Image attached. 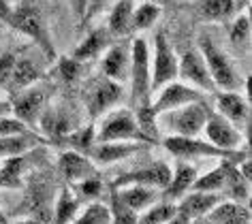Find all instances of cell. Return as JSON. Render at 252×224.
Segmentation results:
<instances>
[{"label": "cell", "instance_id": "obj_43", "mask_svg": "<svg viewBox=\"0 0 252 224\" xmlns=\"http://www.w3.org/2000/svg\"><path fill=\"white\" fill-rule=\"evenodd\" d=\"M11 13H13L11 0H0V20H2V22H9Z\"/></svg>", "mask_w": 252, "mask_h": 224}, {"label": "cell", "instance_id": "obj_24", "mask_svg": "<svg viewBox=\"0 0 252 224\" xmlns=\"http://www.w3.org/2000/svg\"><path fill=\"white\" fill-rule=\"evenodd\" d=\"M212 224H250V214L242 203L222 198L212 207V211L205 216Z\"/></svg>", "mask_w": 252, "mask_h": 224}, {"label": "cell", "instance_id": "obj_7", "mask_svg": "<svg viewBox=\"0 0 252 224\" xmlns=\"http://www.w3.org/2000/svg\"><path fill=\"white\" fill-rule=\"evenodd\" d=\"M150 58H152V94L158 88H162L169 82L178 79V64L180 56L173 52L171 43L162 30H156L152 49H150Z\"/></svg>", "mask_w": 252, "mask_h": 224}, {"label": "cell", "instance_id": "obj_46", "mask_svg": "<svg viewBox=\"0 0 252 224\" xmlns=\"http://www.w3.org/2000/svg\"><path fill=\"white\" fill-rule=\"evenodd\" d=\"M11 109V105H7V103H0V117L2 115H7V111Z\"/></svg>", "mask_w": 252, "mask_h": 224}, {"label": "cell", "instance_id": "obj_21", "mask_svg": "<svg viewBox=\"0 0 252 224\" xmlns=\"http://www.w3.org/2000/svg\"><path fill=\"white\" fill-rule=\"evenodd\" d=\"M39 126L43 128V133H47L54 139H62L75 130L73 117L64 107H45L39 117Z\"/></svg>", "mask_w": 252, "mask_h": 224}, {"label": "cell", "instance_id": "obj_16", "mask_svg": "<svg viewBox=\"0 0 252 224\" xmlns=\"http://www.w3.org/2000/svg\"><path fill=\"white\" fill-rule=\"evenodd\" d=\"M216 113L224 115L226 120H231L237 128H242L248 122L250 115V105L239 90H220L216 92Z\"/></svg>", "mask_w": 252, "mask_h": 224}, {"label": "cell", "instance_id": "obj_45", "mask_svg": "<svg viewBox=\"0 0 252 224\" xmlns=\"http://www.w3.org/2000/svg\"><path fill=\"white\" fill-rule=\"evenodd\" d=\"M9 224H45V222H41V220H34V218H22V220L9 222Z\"/></svg>", "mask_w": 252, "mask_h": 224}, {"label": "cell", "instance_id": "obj_31", "mask_svg": "<svg viewBox=\"0 0 252 224\" xmlns=\"http://www.w3.org/2000/svg\"><path fill=\"white\" fill-rule=\"evenodd\" d=\"M235 13L233 0H201L199 15L205 22H224Z\"/></svg>", "mask_w": 252, "mask_h": 224}, {"label": "cell", "instance_id": "obj_44", "mask_svg": "<svg viewBox=\"0 0 252 224\" xmlns=\"http://www.w3.org/2000/svg\"><path fill=\"white\" fill-rule=\"evenodd\" d=\"M233 4H235V11H239V13H244V11L248 9L250 0H233Z\"/></svg>", "mask_w": 252, "mask_h": 224}, {"label": "cell", "instance_id": "obj_26", "mask_svg": "<svg viewBox=\"0 0 252 224\" xmlns=\"http://www.w3.org/2000/svg\"><path fill=\"white\" fill-rule=\"evenodd\" d=\"M81 209L79 196L71 192L68 188H62L54 198V207H52V224H71L77 218Z\"/></svg>", "mask_w": 252, "mask_h": 224}, {"label": "cell", "instance_id": "obj_41", "mask_svg": "<svg viewBox=\"0 0 252 224\" xmlns=\"http://www.w3.org/2000/svg\"><path fill=\"white\" fill-rule=\"evenodd\" d=\"M111 2H113V0H88V7H86V13H84V20H81V22L92 20L96 13L105 11L107 7H111Z\"/></svg>", "mask_w": 252, "mask_h": 224}, {"label": "cell", "instance_id": "obj_5", "mask_svg": "<svg viewBox=\"0 0 252 224\" xmlns=\"http://www.w3.org/2000/svg\"><path fill=\"white\" fill-rule=\"evenodd\" d=\"M94 139L100 143H107V141L150 143L148 137L141 133L139 124H137L133 109H124V107H113L107 113L100 115V122L96 130H94Z\"/></svg>", "mask_w": 252, "mask_h": 224}, {"label": "cell", "instance_id": "obj_37", "mask_svg": "<svg viewBox=\"0 0 252 224\" xmlns=\"http://www.w3.org/2000/svg\"><path fill=\"white\" fill-rule=\"evenodd\" d=\"M111 203H113V207L109 211H111L113 222L116 224H137V214L128 207V205H124L122 201H120V198L116 196V192L111 195Z\"/></svg>", "mask_w": 252, "mask_h": 224}, {"label": "cell", "instance_id": "obj_3", "mask_svg": "<svg viewBox=\"0 0 252 224\" xmlns=\"http://www.w3.org/2000/svg\"><path fill=\"white\" fill-rule=\"evenodd\" d=\"M210 107L205 101H194L188 105H182L178 109L165 111L156 115L158 130H167V135H180V137H199L203 133L205 120L210 115Z\"/></svg>", "mask_w": 252, "mask_h": 224}, {"label": "cell", "instance_id": "obj_15", "mask_svg": "<svg viewBox=\"0 0 252 224\" xmlns=\"http://www.w3.org/2000/svg\"><path fill=\"white\" fill-rule=\"evenodd\" d=\"M169 177H171V167L167 163H154L150 167H143V169H135V171L120 175L113 186L139 184V186H148V188H154V190H162L169 184Z\"/></svg>", "mask_w": 252, "mask_h": 224}, {"label": "cell", "instance_id": "obj_29", "mask_svg": "<svg viewBox=\"0 0 252 224\" xmlns=\"http://www.w3.org/2000/svg\"><path fill=\"white\" fill-rule=\"evenodd\" d=\"M218 167L212 171H207L205 175H197L190 190H203V192H218L222 195L224 192V184H226V165L229 160H218ZM235 163V160H233ZM224 196V195H222Z\"/></svg>", "mask_w": 252, "mask_h": 224}, {"label": "cell", "instance_id": "obj_12", "mask_svg": "<svg viewBox=\"0 0 252 224\" xmlns=\"http://www.w3.org/2000/svg\"><path fill=\"white\" fill-rule=\"evenodd\" d=\"M11 109H13L17 120H22L28 128H36L39 126V117L43 109H45V90L39 85V82L28 85L26 90L15 94Z\"/></svg>", "mask_w": 252, "mask_h": 224}, {"label": "cell", "instance_id": "obj_13", "mask_svg": "<svg viewBox=\"0 0 252 224\" xmlns=\"http://www.w3.org/2000/svg\"><path fill=\"white\" fill-rule=\"evenodd\" d=\"M150 143H139V141H94V145L90 147V152L86 154L94 165H113V163H122V160L135 156L137 152H141Z\"/></svg>", "mask_w": 252, "mask_h": 224}, {"label": "cell", "instance_id": "obj_40", "mask_svg": "<svg viewBox=\"0 0 252 224\" xmlns=\"http://www.w3.org/2000/svg\"><path fill=\"white\" fill-rule=\"evenodd\" d=\"M15 58H17L15 54H2L0 56V85L9 84V77H11V71H13Z\"/></svg>", "mask_w": 252, "mask_h": 224}, {"label": "cell", "instance_id": "obj_14", "mask_svg": "<svg viewBox=\"0 0 252 224\" xmlns=\"http://www.w3.org/2000/svg\"><path fill=\"white\" fill-rule=\"evenodd\" d=\"M130 66V43H111L100 56V75L113 79L118 84H124L128 79Z\"/></svg>", "mask_w": 252, "mask_h": 224}, {"label": "cell", "instance_id": "obj_32", "mask_svg": "<svg viewBox=\"0 0 252 224\" xmlns=\"http://www.w3.org/2000/svg\"><path fill=\"white\" fill-rule=\"evenodd\" d=\"M111 211L103 203H90L88 207L79 209L77 218L71 224H111Z\"/></svg>", "mask_w": 252, "mask_h": 224}, {"label": "cell", "instance_id": "obj_42", "mask_svg": "<svg viewBox=\"0 0 252 224\" xmlns=\"http://www.w3.org/2000/svg\"><path fill=\"white\" fill-rule=\"evenodd\" d=\"M73 4V13L77 20H84V13H86V7H88V0H71Z\"/></svg>", "mask_w": 252, "mask_h": 224}, {"label": "cell", "instance_id": "obj_8", "mask_svg": "<svg viewBox=\"0 0 252 224\" xmlns=\"http://www.w3.org/2000/svg\"><path fill=\"white\" fill-rule=\"evenodd\" d=\"M122 92H124L122 84H118V82H113V79L105 77V75H100V77L94 79L84 92L86 111L92 117H100L122 101Z\"/></svg>", "mask_w": 252, "mask_h": 224}, {"label": "cell", "instance_id": "obj_33", "mask_svg": "<svg viewBox=\"0 0 252 224\" xmlns=\"http://www.w3.org/2000/svg\"><path fill=\"white\" fill-rule=\"evenodd\" d=\"M22 156L4 158L0 165V186L4 188H20L22 186Z\"/></svg>", "mask_w": 252, "mask_h": 224}, {"label": "cell", "instance_id": "obj_20", "mask_svg": "<svg viewBox=\"0 0 252 224\" xmlns=\"http://www.w3.org/2000/svg\"><path fill=\"white\" fill-rule=\"evenodd\" d=\"M111 41H113V36L109 34V30L107 28H96V30H92V32L86 34V39L75 47L71 58L79 60V62H90L94 58H100L105 49L111 45Z\"/></svg>", "mask_w": 252, "mask_h": 224}, {"label": "cell", "instance_id": "obj_36", "mask_svg": "<svg viewBox=\"0 0 252 224\" xmlns=\"http://www.w3.org/2000/svg\"><path fill=\"white\" fill-rule=\"evenodd\" d=\"M229 39H231V43L235 47H244L246 43H248V39H250V17H248L246 11L244 13H239V17L233 22Z\"/></svg>", "mask_w": 252, "mask_h": 224}, {"label": "cell", "instance_id": "obj_25", "mask_svg": "<svg viewBox=\"0 0 252 224\" xmlns=\"http://www.w3.org/2000/svg\"><path fill=\"white\" fill-rule=\"evenodd\" d=\"M135 0H113L109 7V20L107 30L111 36H126L130 34V17H133Z\"/></svg>", "mask_w": 252, "mask_h": 224}, {"label": "cell", "instance_id": "obj_4", "mask_svg": "<svg viewBox=\"0 0 252 224\" xmlns=\"http://www.w3.org/2000/svg\"><path fill=\"white\" fill-rule=\"evenodd\" d=\"M197 43H199L197 49L201 52V56H203L205 66H207V71H210V77L218 90H239V88H244V85H248L242 79V75L237 73V68L231 62V58L210 36H205V34L199 36Z\"/></svg>", "mask_w": 252, "mask_h": 224}, {"label": "cell", "instance_id": "obj_47", "mask_svg": "<svg viewBox=\"0 0 252 224\" xmlns=\"http://www.w3.org/2000/svg\"><path fill=\"white\" fill-rule=\"evenodd\" d=\"M135 2H154V4H165L169 0H135Z\"/></svg>", "mask_w": 252, "mask_h": 224}, {"label": "cell", "instance_id": "obj_35", "mask_svg": "<svg viewBox=\"0 0 252 224\" xmlns=\"http://www.w3.org/2000/svg\"><path fill=\"white\" fill-rule=\"evenodd\" d=\"M56 73L64 84H75L81 75V62L75 58H56Z\"/></svg>", "mask_w": 252, "mask_h": 224}, {"label": "cell", "instance_id": "obj_34", "mask_svg": "<svg viewBox=\"0 0 252 224\" xmlns=\"http://www.w3.org/2000/svg\"><path fill=\"white\" fill-rule=\"evenodd\" d=\"M30 147V135H11V137H0V160L22 156Z\"/></svg>", "mask_w": 252, "mask_h": 224}, {"label": "cell", "instance_id": "obj_38", "mask_svg": "<svg viewBox=\"0 0 252 224\" xmlns=\"http://www.w3.org/2000/svg\"><path fill=\"white\" fill-rule=\"evenodd\" d=\"M11 135H30L28 126L22 120L13 115H2L0 117V137H11Z\"/></svg>", "mask_w": 252, "mask_h": 224}, {"label": "cell", "instance_id": "obj_23", "mask_svg": "<svg viewBox=\"0 0 252 224\" xmlns=\"http://www.w3.org/2000/svg\"><path fill=\"white\" fill-rule=\"evenodd\" d=\"M26 207L34 220H41L45 224L52 222V207H54L52 188L43 184H32L26 192Z\"/></svg>", "mask_w": 252, "mask_h": 224}, {"label": "cell", "instance_id": "obj_10", "mask_svg": "<svg viewBox=\"0 0 252 224\" xmlns=\"http://www.w3.org/2000/svg\"><path fill=\"white\" fill-rule=\"evenodd\" d=\"M194 101H203V92L192 88L184 82H169L165 84L162 88H158L152 94V105L154 113H165V111H171V109H178L182 105H188V103H194Z\"/></svg>", "mask_w": 252, "mask_h": 224}, {"label": "cell", "instance_id": "obj_22", "mask_svg": "<svg viewBox=\"0 0 252 224\" xmlns=\"http://www.w3.org/2000/svg\"><path fill=\"white\" fill-rule=\"evenodd\" d=\"M113 192L116 196L122 201L124 205H128L135 214H139L146 207H150L152 203H156V195L154 188H148V186H139V184H126V186H113Z\"/></svg>", "mask_w": 252, "mask_h": 224}, {"label": "cell", "instance_id": "obj_19", "mask_svg": "<svg viewBox=\"0 0 252 224\" xmlns=\"http://www.w3.org/2000/svg\"><path fill=\"white\" fill-rule=\"evenodd\" d=\"M197 175H199L197 167L188 165L186 160H180L175 167H171V177H169V184L162 188V196H165V201L178 203L180 198L192 188Z\"/></svg>", "mask_w": 252, "mask_h": 224}, {"label": "cell", "instance_id": "obj_28", "mask_svg": "<svg viewBox=\"0 0 252 224\" xmlns=\"http://www.w3.org/2000/svg\"><path fill=\"white\" fill-rule=\"evenodd\" d=\"M160 20V4L154 2H135L133 17H130V32H146L156 26V22Z\"/></svg>", "mask_w": 252, "mask_h": 224}, {"label": "cell", "instance_id": "obj_2", "mask_svg": "<svg viewBox=\"0 0 252 224\" xmlns=\"http://www.w3.org/2000/svg\"><path fill=\"white\" fill-rule=\"evenodd\" d=\"M162 145L171 156H175L178 160H235V163H242L246 156L244 149L239 152H226V149H220L216 145H212L210 141L199 139V137H180V135H165L162 139Z\"/></svg>", "mask_w": 252, "mask_h": 224}, {"label": "cell", "instance_id": "obj_6", "mask_svg": "<svg viewBox=\"0 0 252 224\" xmlns=\"http://www.w3.org/2000/svg\"><path fill=\"white\" fill-rule=\"evenodd\" d=\"M9 26H13L15 30H20L22 34H26L28 39H32L36 45L43 49L45 58L49 62L56 60V49L52 45V39H49V30L47 24L43 20L41 11L34 7V4H20V7H13V13L9 17Z\"/></svg>", "mask_w": 252, "mask_h": 224}, {"label": "cell", "instance_id": "obj_17", "mask_svg": "<svg viewBox=\"0 0 252 224\" xmlns=\"http://www.w3.org/2000/svg\"><path fill=\"white\" fill-rule=\"evenodd\" d=\"M222 195L218 192H203V190H188L184 196L178 201V211L188 220H199L205 218L212 211V207L216 203L222 201Z\"/></svg>", "mask_w": 252, "mask_h": 224}, {"label": "cell", "instance_id": "obj_49", "mask_svg": "<svg viewBox=\"0 0 252 224\" xmlns=\"http://www.w3.org/2000/svg\"><path fill=\"white\" fill-rule=\"evenodd\" d=\"M190 224H212V222L207 220V218H199V220H192Z\"/></svg>", "mask_w": 252, "mask_h": 224}, {"label": "cell", "instance_id": "obj_11", "mask_svg": "<svg viewBox=\"0 0 252 224\" xmlns=\"http://www.w3.org/2000/svg\"><path fill=\"white\" fill-rule=\"evenodd\" d=\"M178 79L201 92H216V85L212 82L210 71H207L205 60L199 49H186L184 52L178 64Z\"/></svg>", "mask_w": 252, "mask_h": 224}, {"label": "cell", "instance_id": "obj_39", "mask_svg": "<svg viewBox=\"0 0 252 224\" xmlns=\"http://www.w3.org/2000/svg\"><path fill=\"white\" fill-rule=\"evenodd\" d=\"M100 190H103V182H100L98 175H96V177H88V179H84V182H79L75 195L86 196V198H94V196L100 195Z\"/></svg>", "mask_w": 252, "mask_h": 224}, {"label": "cell", "instance_id": "obj_27", "mask_svg": "<svg viewBox=\"0 0 252 224\" xmlns=\"http://www.w3.org/2000/svg\"><path fill=\"white\" fill-rule=\"evenodd\" d=\"M39 79H41V71H39V66L34 64V60H30V58H15V64H13V71H11L7 88L13 90L17 94V92L26 90L28 85L36 84Z\"/></svg>", "mask_w": 252, "mask_h": 224}, {"label": "cell", "instance_id": "obj_30", "mask_svg": "<svg viewBox=\"0 0 252 224\" xmlns=\"http://www.w3.org/2000/svg\"><path fill=\"white\" fill-rule=\"evenodd\" d=\"M175 211H178V203L173 201L152 203L137 214V224H167L175 216Z\"/></svg>", "mask_w": 252, "mask_h": 224}, {"label": "cell", "instance_id": "obj_48", "mask_svg": "<svg viewBox=\"0 0 252 224\" xmlns=\"http://www.w3.org/2000/svg\"><path fill=\"white\" fill-rule=\"evenodd\" d=\"M0 224H9V218H7V214L2 211V207H0Z\"/></svg>", "mask_w": 252, "mask_h": 224}, {"label": "cell", "instance_id": "obj_1", "mask_svg": "<svg viewBox=\"0 0 252 224\" xmlns=\"http://www.w3.org/2000/svg\"><path fill=\"white\" fill-rule=\"evenodd\" d=\"M128 79L133 109L152 101V58H150V45L143 36H135V41L130 43Z\"/></svg>", "mask_w": 252, "mask_h": 224}, {"label": "cell", "instance_id": "obj_18", "mask_svg": "<svg viewBox=\"0 0 252 224\" xmlns=\"http://www.w3.org/2000/svg\"><path fill=\"white\" fill-rule=\"evenodd\" d=\"M60 171L68 184H79L88 177H96V165L92 163L86 154L77 152V149H68L60 156Z\"/></svg>", "mask_w": 252, "mask_h": 224}, {"label": "cell", "instance_id": "obj_9", "mask_svg": "<svg viewBox=\"0 0 252 224\" xmlns=\"http://www.w3.org/2000/svg\"><path fill=\"white\" fill-rule=\"evenodd\" d=\"M203 135L205 141H210L212 145H216L220 149H226V152H239L244 149V135L231 120H226L224 115L216 113V111H210L203 126Z\"/></svg>", "mask_w": 252, "mask_h": 224}]
</instances>
